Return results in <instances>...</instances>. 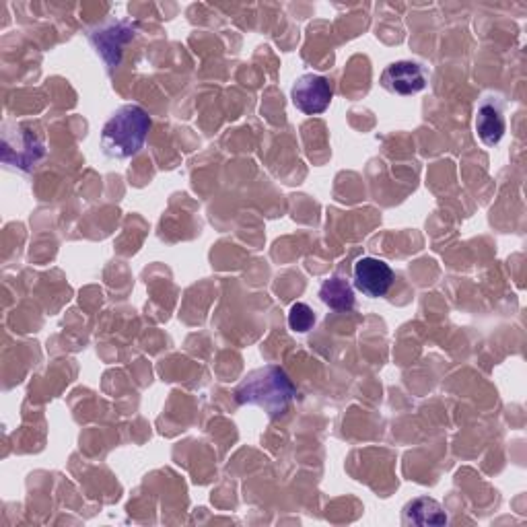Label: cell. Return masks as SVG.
<instances>
[{
	"label": "cell",
	"instance_id": "5b68a950",
	"mask_svg": "<svg viewBox=\"0 0 527 527\" xmlns=\"http://www.w3.org/2000/svg\"><path fill=\"white\" fill-rule=\"evenodd\" d=\"M381 85L396 95H414L427 87L425 68L410 60L394 62L383 70Z\"/></svg>",
	"mask_w": 527,
	"mask_h": 527
},
{
	"label": "cell",
	"instance_id": "7a4b0ae2",
	"mask_svg": "<svg viewBox=\"0 0 527 527\" xmlns=\"http://www.w3.org/2000/svg\"><path fill=\"white\" fill-rule=\"evenodd\" d=\"M149 130L151 118L140 105H122L101 130V149L110 159H130L143 149Z\"/></svg>",
	"mask_w": 527,
	"mask_h": 527
},
{
	"label": "cell",
	"instance_id": "9c48e42d",
	"mask_svg": "<svg viewBox=\"0 0 527 527\" xmlns=\"http://www.w3.org/2000/svg\"><path fill=\"white\" fill-rule=\"evenodd\" d=\"M315 326V313L307 303H295L289 309V328L293 332L305 334Z\"/></svg>",
	"mask_w": 527,
	"mask_h": 527
},
{
	"label": "cell",
	"instance_id": "3957f363",
	"mask_svg": "<svg viewBox=\"0 0 527 527\" xmlns=\"http://www.w3.org/2000/svg\"><path fill=\"white\" fill-rule=\"evenodd\" d=\"M332 95L334 91L330 81L322 75H313V73L299 77L291 89V99L295 103V108L305 116L324 114L330 108Z\"/></svg>",
	"mask_w": 527,
	"mask_h": 527
},
{
	"label": "cell",
	"instance_id": "52a82bcc",
	"mask_svg": "<svg viewBox=\"0 0 527 527\" xmlns=\"http://www.w3.org/2000/svg\"><path fill=\"white\" fill-rule=\"evenodd\" d=\"M402 521L404 525H447V513L443 507L429 497H418L406 503L402 511Z\"/></svg>",
	"mask_w": 527,
	"mask_h": 527
},
{
	"label": "cell",
	"instance_id": "ba28073f",
	"mask_svg": "<svg viewBox=\"0 0 527 527\" xmlns=\"http://www.w3.org/2000/svg\"><path fill=\"white\" fill-rule=\"evenodd\" d=\"M320 299L334 311H350L355 307V289L342 276H332L324 280Z\"/></svg>",
	"mask_w": 527,
	"mask_h": 527
},
{
	"label": "cell",
	"instance_id": "277c9868",
	"mask_svg": "<svg viewBox=\"0 0 527 527\" xmlns=\"http://www.w3.org/2000/svg\"><path fill=\"white\" fill-rule=\"evenodd\" d=\"M353 274H355V287L371 299L388 295V291L394 285V270L390 268V264H385L379 258L367 256L357 260Z\"/></svg>",
	"mask_w": 527,
	"mask_h": 527
},
{
	"label": "cell",
	"instance_id": "6da1fadb",
	"mask_svg": "<svg viewBox=\"0 0 527 527\" xmlns=\"http://www.w3.org/2000/svg\"><path fill=\"white\" fill-rule=\"evenodd\" d=\"M295 394V385L289 375L276 365H266L241 379L235 390V400L241 406H258L270 418H278L287 412Z\"/></svg>",
	"mask_w": 527,
	"mask_h": 527
},
{
	"label": "cell",
	"instance_id": "8992f818",
	"mask_svg": "<svg viewBox=\"0 0 527 527\" xmlns=\"http://www.w3.org/2000/svg\"><path fill=\"white\" fill-rule=\"evenodd\" d=\"M507 124L503 103L497 97H484L476 112V132L486 147H495L505 136Z\"/></svg>",
	"mask_w": 527,
	"mask_h": 527
}]
</instances>
